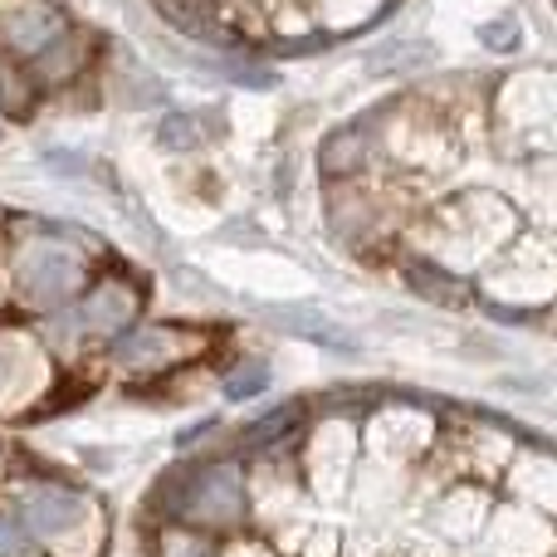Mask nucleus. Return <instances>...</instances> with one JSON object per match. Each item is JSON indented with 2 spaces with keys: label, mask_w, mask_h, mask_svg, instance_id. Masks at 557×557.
I'll return each mask as SVG.
<instances>
[{
  "label": "nucleus",
  "mask_w": 557,
  "mask_h": 557,
  "mask_svg": "<svg viewBox=\"0 0 557 557\" xmlns=\"http://www.w3.org/2000/svg\"><path fill=\"white\" fill-rule=\"evenodd\" d=\"M201 143H206V123L196 113H182V108L162 113V123H157V147L162 152H196Z\"/></svg>",
  "instance_id": "14"
},
{
  "label": "nucleus",
  "mask_w": 557,
  "mask_h": 557,
  "mask_svg": "<svg viewBox=\"0 0 557 557\" xmlns=\"http://www.w3.org/2000/svg\"><path fill=\"white\" fill-rule=\"evenodd\" d=\"M108 98H117V103H127V108H157V103H166V84L147 64H137V59L127 54V59H113Z\"/></svg>",
  "instance_id": "11"
},
{
  "label": "nucleus",
  "mask_w": 557,
  "mask_h": 557,
  "mask_svg": "<svg viewBox=\"0 0 557 557\" xmlns=\"http://www.w3.org/2000/svg\"><path fill=\"white\" fill-rule=\"evenodd\" d=\"M152 553L157 557H211L215 539L211 533H201V529H191V523L162 519V529H157V539H152Z\"/></svg>",
  "instance_id": "13"
},
{
  "label": "nucleus",
  "mask_w": 557,
  "mask_h": 557,
  "mask_svg": "<svg viewBox=\"0 0 557 557\" xmlns=\"http://www.w3.org/2000/svg\"><path fill=\"white\" fill-rule=\"evenodd\" d=\"M15 513L39 548H49V543L64 548V543H74L78 533L98 523V504L84 490H69V484H29L20 494Z\"/></svg>",
  "instance_id": "5"
},
{
  "label": "nucleus",
  "mask_w": 557,
  "mask_h": 557,
  "mask_svg": "<svg viewBox=\"0 0 557 557\" xmlns=\"http://www.w3.org/2000/svg\"><path fill=\"white\" fill-rule=\"evenodd\" d=\"M0 557H39V543L29 539L20 513L5 509V504H0Z\"/></svg>",
  "instance_id": "18"
},
{
  "label": "nucleus",
  "mask_w": 557,
  "mask_h": 557,
  "mask_svg": "<svg viewBox=\"0 0 557 557\" xmlns=\"http://www.w3.org/2000/svg\"><path fill=\"white\" fill-rule=\"evenodd\" d=\"M88 64H94V35H84V29L69 25L64 35L54 39V45H45L35 59H25V78L35 94H59V88L78 84V78L88 74Z\"/></svg>",
  "instance_id": "7"
},
{
  "label": "nucleus",
  "mask_w": 557,
  "mask_h": 557,
  "mask_svg": "<svg viewBox=\"0 0 557 557\" xmlns=\"http://www.w3.org/2000/svg\"><path fill=\"white\" fill-rule=\"evenodd\" d=\"M221 392H225V401H255L260 392H270V362H264V357H240V362H231Z\"/></svg>",
  "instance_id": "15"
},
{
  "label": "nucleus",
  "mask_w": 557,
  "mask_h": 557,
  "mask_svg": "<svg viewBox=\"0 0 557 557\" xmlns=\"http://www.w3.org/2000/svg\"><path fill=\"white\" fill-rule=\"evenodd\" d=\"M264 318H270L278 333H288V337H308V343H323V347H333V352H352V347H357V337H347L343 327H337L327 313H318V308H304V304H274V308H264Z\"/></svg>",
  "instance_id": "8"
},
{
  "label": "nucleus",
  "mask_w": 557,
  "mask_h": 557,
  "mask_svg": "<svg viewBox=\"0 0 557 557\" xmlns=\"http://www.w3.org/2000/svg\"><path fill=\"white\" fill-rule=\"evenodd\" d=\"M20 367H25V343H20V337H0V406L10 401V392L25 386Z\"/></svg>",
  "instance_id": "19"
},
{
  "label": "nucleus",
  "mask_w": 557,
  "mask_h": 557,
  "mask_svg": "<svg viewBox=\"0 0 557 557\" xmlns=\"http://www.w3.org/2000/svg\"><path fill=\"white\" fill-rule=\"evenodd\" d=\"M143 284H137L127 270H103V274H88V284L78 288V298L59 313H45V343H94V337H117L123 327H133L143 318Z\"/></svg>",
  "instance_id": "3"
},
{
  "label": "nucleus",
  "mask_w": 557,
  "mask_h": 557,
  "mask_svg": "<svg viewBox=\"0 0 557 557\" xmlns=\"http://www.w3.org/2000/svg\"><path fill=\"white\" fill-rule=\"evenodd\" d=\"M480 45L494 49V54H513V49L523 45L519 20H494V25H484V29H480Z\"/></svg>",
  "instance_id": "21"
},
{
  "label": "nucleus",
  "mask_w": 557,
  "mask_h": 557,
  "mask_svg": "<svg viewBox=\"0 0 557 557\" xmlns=\"http://www.w3.org/2000/svg\"><path fill=\"white\" fill-rule=\"evenodd\" d=\"M327 225H333L343 240H357V231H372V221H376V206L367 201V196H357V201H347L343 191H333V201H327Z\"/></svg>",
  "instance_id": "16"
},
{
  "label": "nucleus",
  "mask_w": 557,
  "mask_h": 557,
  "mask_svg": "<svg viewBox=\"0 0 557 557\" xmlns=\"http://www.w3.org/2000/svg\"><path fill=\"white\" fill-rule=\"evenodd\" d=\"M298 425H304V401H284L274 406V411H264L260 421H250L240 435H235V445H240L245 455H270V450H284L288 435H298Z\"/></svg>",
  "instance_id": "10"
},
{
  "label": "nucleus",
  "mask_w": 557,
  "mask_h": 557,
  "mask_svg": "<svg viewBox=\"0 0 557 557\" xmlns=\"http://www.w3.org/2000/svg\"><path fill=\"white\" fill-rule=\"evenodd\" d=\"M211 347L206 333L191 327H172V323H133L117 337H108V362L123 376H162V372H182L196 357Z\"/></svg>",
  "instance_id": "4"
},
{
  "label": "nucleus",
  "mask_w": 557,
  "mask_h": 557,
  "mask_svg": "<svg viewBox=\"0 0 557 557\" xmlns=\"http://www.w3.org/2000/svg\"><path fill=\"white\" fill-rule=\"evenodd\" d=\"M376 59H386V64H372V69H382V74H396V69H421V64H431L435 49H431V45H421V39H406V45L382 49Z\"/></svg>",
  "instance_id": "20"
},
{
  "label": "nucleus",
  "mask_w": 557,
  "mask_h": 557,
  "mask_svg": "<svg viewBox=\"0 0 557 557\" xmlns=\"http://www.w3.org/2000/svg\"><path fill=\"white\" fill-rule=\"evenodd\" d=\"M10 470V450H5V441H0V474Z\"/></svg>",
  "instance_id": "22"
},
{
  "label": "nucleus",
  "mask_w": 557,
  "mask_h": 557,
  "mask_svg": "<svg viewBox=\"0 0 557 557\" xmlns=\"http://www.w3.org/2000/svg\"><path fill=\"white\" fill-rule=\"evenodd\" d=\"M215 74H225L231 84L240 88H255V94H270V88H278V74L264 64H255V59H225V64H211Z\"/></svg>",
  "instance_id": "17"
},
{
  "label": "nucleus",
  "mask_w": 557,
  "mask_h": 557,
  "mask_svg": "<svg viewBox=\"0 0 557 557\" xmlns=\"http://www.w3.org/2000/svg\"><path fill=\"white\" fill-rule=\"evenodd\" d=\"M401 274H406V284H411V294L431 298V304H441V308H465L470 304V284L455 278L441 260H406Z\"/></svg>",
  "instance_id": "12"
},
{
  "label": "nucleus",
  "mask_w": 557,
  "mask_h": 557,
  "mask_svg": "<svg viewBox=\"0 0 557 557\" xmlns=\"http://www.w3.org/2000/svg\"><path fill=\"white\" fill-rule=\"evenodd\" d=\"M69 25H74V20H69L54 0H5V5H0V45H5V54L15 59V64H25V59H35L45 45H54Z\"/></svg>",
  "instance_id": "6"
},
{
  "label": "nucleus",
  "mask_w": 557,
  "mask_h": 557,
  "mask_svg": "<svg viewBox=\"0 0 557 557\" xmlns=\"http://www.w3.org/2000/svg\"><path fill=\"white\" fill-rule=\"evenodd\" d=\"M88 284V255L54 225H35L25 240L10 250V294L29 313H59Z\"/></svg>",
  "instance_id": "2"
},
{
  "label": "nucleus",
  "mask_w": 557,
  "mask_h": 557,
  "mask_svg": "<svg viewBox=\"0 0 557 557\" xmlns=\"http://www.w3.org/2000/svg\"><path fill=\"white\" fill-rule=\"evenodd\" d=\"M367 157H372L367 127H337V133H327L323 147H318V172H323L327 182H352V176H362Z\"/></svg>",
  "instance_id": "9"
},
{
  "label": "nucleus",
  "mask_w": 557,
  "mask_h": 557,
  "mask_svg": "<svg viewBox=\"0 0 557 557\" xmlns=\"http://www.w3.org/2000/svg\"><path fill=\"white\" fill-rule=\"evenodd\" d=\"M152 513L172 523H191V529L235 533L250 519V470L235 455H215V460H191L162 474L152 490Z\"/></svg>",
  "instance_id": "1"
}]
</instances>
